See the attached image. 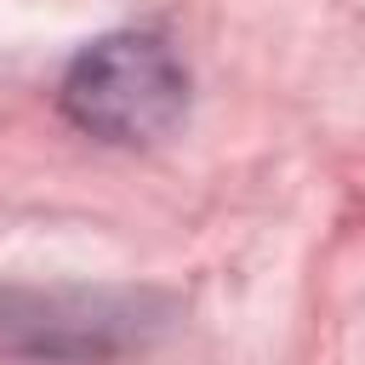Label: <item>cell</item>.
I'll use <instances>...</instances> for the list:
<instances>
[{"label": "cell", "mask_w": 365, "mask_h": 365, "mask_svg": "<svg viewBox=\"0 0 365 365\" xmlns=\"http://www.w3.org/2000/svg\"><path fill=\"white\" fill-rule=\"evenodd\" d=\"M188 80L148 34H108L63 74V114L103 143H154L177 125Z\"/></svg>", "instance_id": "6da1fadb"}]
</instances>
